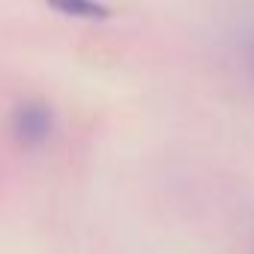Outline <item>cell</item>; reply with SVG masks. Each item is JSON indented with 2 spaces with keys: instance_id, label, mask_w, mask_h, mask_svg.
<instances>
[{
  "instance_id": "cell-1",
  "label": "cell",
  "mask_w": 254,
  "mask_h": 254,
  "mask_svg": "<svg viewBox=\"0 0 254 254\" xmlns=\"http://www.w3.org/2000/svg\"><path fill=\"white\" fill-rule=\"evenodd\" d=\"M12 135L27 150L42 147L54 135V111L45 102H21L12 111Z\"/></svg>"
},
{
  "instance_id": "cell-2",
  "label": "cell",
  "mask_w": 254,
  "mask_h": 254,
  "mask_svg": "<svg viewBox=\"0 0 254 254\" xmlns=\"http://www.w3.org/2000/svg\"><path fill=\"white\" fill-rule=\"evenodd\" d=\"M48 6L72 18H111V9L99 0H48Z\"/></svg>"
}]
</instances>
